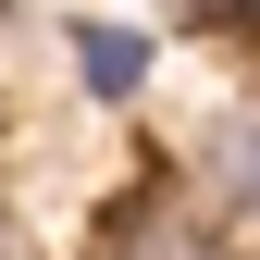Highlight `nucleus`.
Wrapping results in <instances>:
<instances>
[{
  "label": "nucleus",
  "instance_id": "obj_1",
  "mask_svg": "<svg viewBox=\"0 0 260 260\" xmlns=\"http://www.w3.org/2000/svg\"><path fill=\"white\" fill-rule=\"evenodd\" d=\"M100 260H236V236L211 223V199H186L174 174H149V186H124L100 211Z\"/></svg>",
  "mask_w": 260,
  "mask_h": 260
},
{
  "label": "nucleus",
  "instance_id": "obj_2",
  "mask_svg": "<svg viewBox=\"0 0 260 260\" xmlns=\"http://www.w3.org/2000/svg\"><path fill=\"white\" fill-rule=\"evenodd\" d=\"M199 174H211V223L260 248V112H223V124H211Z\"/></svg>",
  "mask_w": 260,
  "mask_h": 260
},
{
  "label": "nucleus",
  "instance_id": "obj_3",
  "mask_svg": "<svg viewBox=\"0 0 260 260\" xmlns=\"http://www.w3.org/2000/svg\"><path fill=\"white\" fill-rule=\"evenodd\" d=\"M75 75L100 87V100H137L149 87V38L137 25H75Z\"/></svg>",
  "mask_w": 260,
  "mask_h": 260
},
{
  "label": "nucleus",
  "instance_id": "obj_4",
  "mask_svg": "<svg viewBox=\"0 0 260 260\" xmlns=\"http://www.w3.org/2000/svg\"><path fill=\"white\" fill-rule=\"evenodd\" d=\"M186 25H199V38H248V0H174Z\"/></svg>",
  "mask_w": 260,
  "mask_h": 260
},
{
  "label": "nucleus",
  "instance_id": "obj_5",
  "mask_svg": "<svg viewBox=\"0 0 260 260\" xmlns=\"http://www.w3.org/2000/svg\"><path fill=\"white\" fill-rule=\"evenodd\" d=\"M0 260H25V223H13V211H0Z\"/></svg>",
  "mask_w": 260,
  "mask_h": 260
},
{
  "label": "nucleus",
  "instance_id": "obj_6",
  "mask_svg": "<svg viewBox=\"0 0 260 260\" xmlns=\"http://www.w3.org/2000/svg\"><path fill=\"white\" fill-rule=\"evenodd\" d=\"M248 38H260V0H248Z\"/></svg>",
  "mask_w": 260,
  "mask_h": 260
}]
</instances>
